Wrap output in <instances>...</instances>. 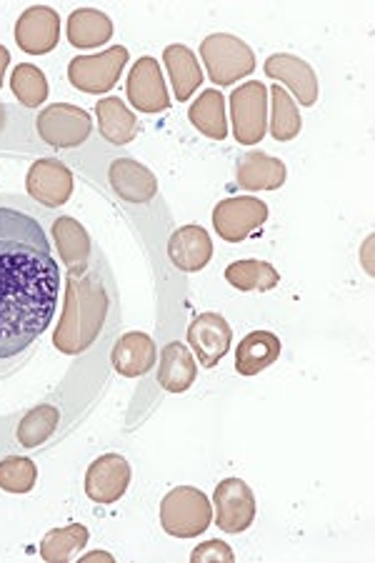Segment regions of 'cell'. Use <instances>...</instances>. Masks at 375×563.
Wrapping results in <instances>:
<instances>
[{"label":"cell","mask_w":375,"mask_h":563,"mask_svg":"<svg viewBox=\"0 0 375 563\" xmlns=\"http://www.w3.org/2000/svg\"><path fill=\"white\" fill-rule=\"evenodd\" d=\"M41 208L0 194V380L18 374L56 318L60 263Z\"/></svg>","instance_id":"obj_1"},{"label":"cell","mask_w":375,"mask_h":563,"mask_svg":"<svg viewBox=\"0 0 375 563\" xmlns=\"http://www.w3.org/2000/svg\"><path fill=\"white\" fill-rule=\"evenodd\" d=\"M113 298L111 268L93 251V258L86 266L66 271V301H63L60 323L53 333V346L66 356L86 353L103 333Z\"/></svg>","instance_id":"obj_2"},{"label":"cell","mask_w":375,"mask_h":563,"mask_svg":"<svg viewBox=\"0 0 375 563\" xmlns=\"http://www.w3.org/2000/svg\"><path fill=\"white\" fill-rule=\"evenodd\" d=\"M213 523V504L194 486H176L161 501V526L176 539H198Z\"/></svg>","instance_id":"obj_3"},{"label":"cell","mask_w":375,"mask_h":563,"mask_svg":"<svg viewBox=\"0 0 375 563\" xmlns=\"http://www.w3.org/2000/svg\"><path fill=\"white\" fill-rule=\"evenodd\" d=\"M200 58L206 63L210 84L233 86L255 70V53L251 45L231 33H213L200 43Z\"/></svg>","instance_id":"obj_4"},{"label":"cell","mask_w":375,"mask_h":563,"mask_svg":"<svg viewBox=\"0 0 375 563\" xmlns=\"http://www.w3.org/2000/svg\"><path fill=\"white\" fill-rule=\"evenodd\" d=\"M35 131L51 148H78L93 133V118L80 106L53 103L35 118Z\"/></svg>","instance_id":"obj_5"},{"label":"cell","mask_w":375,"mask_h":563,"mask_svg":"<svg viewBox=\"0 0 375 563\" xmlns=\"http://www.w3.org/2000/svg\"><path fill=\"white\" fill-rule=\"evenodd\" d=\"M233 135L241 145H255L268 131V88L261 80L243 84L231 93Z\"/></svg>","instance_id":"obj_6"},{"label":"cell","mask_w":375,"mask_h":563,"mask_svg":"<svg viewBox=\"0 0 375 563\" xmlns=\"http://www.w3.org/2000/svg\"><path fill=\"white\" fill-rule=\"evenodd\" d=\"M128 63V48L125 45H113L98 56H78L70 60L68 66V80L73 88L84 90V93H108L118 80Z\"/></svg>","instance_id":"obj_7"},{"label":"cell","mask_w":375,"mask_h":563,"mask_svg":"<svg viewBox=\"0 0 375 563\" xmlns=\"http://www.w3.org/2000/svg\"><path fill=\"white\" fill-rule=\"evenodd\" d=\"M268 221V203L258 198H225L213 208V229L225 243L249 241Z\"/></svg>","instance_id":"obj_8"},{"label":"cell","mask_w":375,"mask_h":563,"mask_svg":"<svg viewBox=\"0 0 375 563\" xmlns=\"http://www.w3.org/2000/svg\"><path fill=\"white\" fill-rule=\"evenodd\" d=\"M70 168L58 158H38L25 176V190H29L31 201L43 208H60L70 201L73 196Z\"/></svg>","instance_id":"obj_9"},{"label":"cell","mask_w":375,"mask_h":563,"mask_svg":"<svg viewBox=\"0 0 375 563\" xmlns=\"http://www.w3.org/2000/svg\"><path fill=\"white\" fill-rule=\"evenodd\" d=\"M216 526L225 533L249 531L255 521V496L243 478H225L213 494Z\"/></svg>","instance_id":"obj_10"},{"label":"cell","mask_w":375,"mask_h":563,"mask_svg":"<svg viewBox=\"0 0 375 563\" xmlns=\"http://www.w3.org/2000/svg\"><path fill=\"white\" fill-rule=\"evenodd\" d=\"M125 96L133 108H139L141 113H163L170 108V96L166 78H163L161 63L143 56L135 60V66L128 73Z\"/></svg>","instance_id":"obj_11"},{"label":"cell","mask_w":375,"mask_h":563,"mask_svg":"<svg viewBox=\"0 0 375 563\" xmlns=\"http://www.w3.org/2000/svg\"><path fill=\"white\" fill-rule=\"evenodd\" d=\"M188 343L203 368H216L233 343V329L221 313L206 311L194 318L188 325Z\"/></svg>","instance_id":"obj_12"},{"label":"cell","mask_w":375,"mask_h":563,"mask_svg":"<svg viewBox=\"0 0 375 563\" xmlns=\"http://www.w3.org/2000/svg\"><path fill=\"white\" fill-rule=\"evenodd\" d=\"M131 486V463L121 453H103L88 466L86 496L100 506L121 501Z\"/></svg>","instance_id":"obj_13"},{"label":"cell","mask_w":375,"mask_h":563,"mask_svg":"<svg viewBox=\"0 0 375 563\" xmlns=\"http://www.w3.org/2000/svg\"><path fill=\"white\" fill-rule=\"evenodd\" d=\"M60 41V15L48 5H33L15 23L18 48L29 56H45Z\"/></svg>","instance_id":"obj_14"},{"label":"cell","mask_w":375,"mask_h":563,"mask_svg":"<svg viewBox=\"0 0 375 563\" xmlns=\"http://www.w3.org/2000/svg\"><path fill=\"white\" fill-rule=\"evenodd\" d=\"M108 184L125 203L145 206L158 196V178L148 166L133 158H115L108 166Z\"/></svg>","instance_id":"obj_15"},{"label":"cell","mask_w":375,"mask_h":563,"mask_svg":"<svg viewBox=\"0 0 375 563\" xmlns=\"http://www.w3.org/2000/svg\"><path fill=\"white\" fill-rule=\"evenodd\" d=\"M265 76L273 80H280L286 84L293 96L298 98L300 106H316L318 103V93H320V84L318 76L310 63H306L304 58L290 56V53H273V56L265 60Z\"/></svg>","instance_id":"obj_16"},{"label":"cell","mask_w":375,"mask_h":563,"mask_svg":"<svg viewBox=\"0 0 375 563\" xmlns=\"http://www.w3.org/2000/svg\"><path fill=\"white\" fill-rule=\"evenodd\" d=\"M168 258L183 274H198L213 258V241L203 225L188 223L170 235Z\"/></svg>","instance_id":"obj_17"},{"label":"cell","mask_w":375,"mask_h":563,"mask_svg":"<svg viewBox=\"0 0 375 563\" xmlns=\"http://www.w3.org/2000/svg\"><path fill=\"white\" fill-rule=\"evenodd\" d=\"M158 361V349L148 333L141 331H128L115 341L111 351L113 368L123 378H141L148 374Z\"/></svg>","instance_id":"obj_18"},{"label":"cell","mask_w":375,"mask_h":563,"mask_svg":"<svg viewBox=\"0 0 375 563\" xmlns=\"http://www.w3.org/2000/svg\"><path fill=\"white\" fill-rule=\"evenodd\" d=\"M53 243H56V249L60 253V263L63 268L70 271V268H80L90 263L93 258V241H90L88 231L80 225L76 218L70 216H58L56 221H53Z\"/></svg>","instance_id":"obj_19"},{"label":"cell","mask_w":375,"mask_h":563,"mask_svg":"<svg viewBox=\"0 0 375 563\" xmlns=\"http://www.w3.org/2000/svg\"><path fill=\"white\" fill-rule=\"evenodd\" d=\"M283 343L276 333L253 331L238 343L235 351V371L241 376H258L261 371L271 368L280 358Z\"/></svg>","instance_id":"obj_20"},{"label":"cell","mask_w":375,"mask_h":563,"mask_svg":"<svg viewBox=\"0 0 375 563\" xmlns=\"http://www.w3.org/2000/svg\"><path fill=\"white\" fill-rule=\"evenodd\" d=\"M286 163L263 151L245 153L238 163V186L245 190H278L286 184Z\"/></svg>","instance_id":"obj_21"},{"label":"cell","mask_w":375,"mask_h":563,"mask_svg":"<svg viewBox=\"0 0 375 563\" xmlns=\"http://www.w3.org/2000/svg\"><path fill=\"white\" fill-rule=\"evenodd\" d=\"M198 376V363L190 356L188 346L173 341L166 343L161 351L158 363V384L168 394H186V390L196 384Z\"/></svg>","instance_id":"obj_22"},{"label":"cell","mask_w":375,"mask_h":563,"mask_svg":"<svg viewBox=\"0 0 375 563\" xmlns=\"http://www.w3.org/2000/svg\"><path fill=\"white\" fill-rule=\"evenodd\" d=\"M163 63H166L170 84H173V93L180 103H186L194 98L196 90L203 84V70H200V63L196 58V53L188 48V45L173 43L163 51Z\"/></svg>","instance_id":"obj_23"},{"label":"cell","mask_w":375,"mask_h":563,"mask_svg":"<svg viewBox=\"0 0 375 563\" xmlns=\"http://www.w3.org/2000/svg\"><path fill=\"white\" fill-rule=\"evenodd\" d=\"M98 115V131L108 143L113 145H128L135 141V135L141 133V123L135 113L128 108L121 98H103L96 103Z\"/></svg>","instance_id":"obj_24"},{"label":"cell","mask_w":375,"mask_h":563,"mask_svg":"<svg viewBox=\"0 0 375 563\" xmlns=\"http://www.w3.org/2000/svg\"><path fill=\"white\" fill-rule=\"evenodd\" d=\"M66 35L73 48H100L113 38V21L96 8H78L68 18Z\"/></svg>","instance_id":"obj_25"},{"label":"cell","mask_w":375,"mask_h":563,"mask_svg":"<svg viewBox=\"0 0 375 563\" xmlns=\"http://www.w3.org/2000/svg\"><path fill=\"white\" fill-rule=\"evenodd\" d=\"M190 123L196 125L210 141L228 139V121H225V98L218 88H206L188 108Z\"/></svg>","instance_id":"obj_26"},{"label":"cell","mask_w":375,"mask_h":563,"mask_svg":"<svg viewBox=\"0 0 375 563\" xmlns=\"http://www.w3.org/2000/svg\"><path fill=\"white\" fill-rule=\"evenodd\" d=\"M60 426V411L53 404H41L31 408L18 423L15 439L23 449H41L45 441H51L56 435Z\"/></svg>","instance_id":"obj_27"},{"label":"cell","mask_w":375,"mask_h":563,"mask_svg":"<svg viewBox=\"0 0 375 563\" xmlns=\"http://www.w3.org/2000/svg\"><path fill=\"white\" fill-rule=\"evenodd\" d=\"M90 533L84 523H70L66 529H53L41 541V559L45 563H68L88 547Z\"/></svg>","instance_id":"obj_28"},{"label":"cell","mask_w":375,"mask_h":563,"mask_svg":"<svg viewBox=\"0 0 375 563\" xmlns=\"http://www.w3.org/2000/svg\"><path fill=\"white\" fill-rule=\"evenodd\" d=\"M225 280L238 290H245V294H251V290H273L280 284V274L276 268L271 266V263L265 261H235L231 266L225 268Z\"/></svg>","instance_id":"obj_29"},{"label":"cell","mask_w":375,"mask_h":563,"mask_svg":"<svg viewBox=\"0 0 375 563\" xmlns=\"http://www.w3.org/2000/svg\"><path fill=\"white\" fill-rule=\"evenodd\" d=\"M271 106H273V118H271V133L278 143H288L298 139L300 129H304V121H300L298 106L293 103L286 88L276 84L271 88Z\"/></svg>","instance_id":"obj_30"},{"label":"cell","mask_w":375,"mask_h":563,"mask_svg":"<svg viewBox=\"0 0 375 563\" xmlns=\"http://www.w3.org/2000/svg\"><path fill=\"white\" fill-rule=\"evenodd\" d=\"M11 88L13 96L21 101L25 108H38L48 98V78L45 73L33 66V63H21L11 73Z\"/></svg>","instance_id":"obj_31"},{"label":"cell","mask_w":375,"mask_h":563,"mask_svg":"<svg viewBox=\"0 0 375 563\" xmlns=\"http://www.w3.org/2000/svg\"><path fill=\"white\" fill-rule=\"evenodd\" d=\"M38 481V466L31 459L8 456L0 461V488L8 494H29Z\"/></svg>","instance_id":"obj_32"},{"label":"cell","mask_w":375,"mask_h":563,"mask_svg":"<svg viewBox=\"0 0 375 563\" xmlns=\"http://www.w3.org/2000/svg\"><path fill=\"white\" fill-rule=\"evenodd\" d=\"M190 561L194 563H208V561H213V563H233L235 561V553H233V549L228 547L225 541H218V539H213V541H206V543H200V547L190 553Z\"/></svg>","instance_id":"obj_33"},{"label":"cell","mask_w":375,"mask_h":563,"mask_svg":"<svg viewBox=\"0 0 375 563\" xmlns=\"http://www.w3.org/2000/svg\"><path fill=\"white\" fill-rule=\"evenodd\" d=\"M8 63H11V53H8L5 45H0V86H3V78H5V70H8Z\"/></svg>","instance_id":"obj_34"},{"label":"cell","mask_w":375,"mask_h":563,"mask_svg":"<svg viewBox=\"0 0 375 563\" xmlns=\"http://www.w3.org/2000/svg\"><path fill=\"white\" fill-rule=\"evenodd\" d=\"M98 559H103V561H113L111 553H103V551H93V553H88V556H80V561H98Z\"/></svg>","instance_id":"obj_35"},{"label":"cell","mask_w":375,"mask_h":563,"mask_svg":"<svg viewBox=\"0 0 375 563\" xmlns=\"http://www.w3.org/2000/svg\"><path fill=\"white\" fill-rule=\"evenodd\" d=\"M5 115H8V111H5V106L0 103V133H3V129H5Z\"/></svg>","instance_id":"obj_36"}]
</instances>
